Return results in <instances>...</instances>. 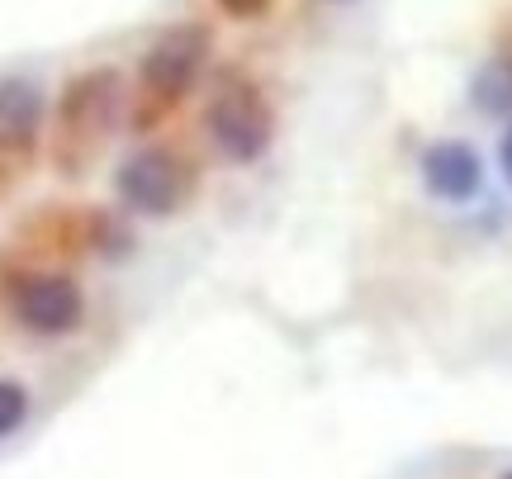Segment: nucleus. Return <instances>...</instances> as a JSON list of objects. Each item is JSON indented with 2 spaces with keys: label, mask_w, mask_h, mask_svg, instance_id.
I'll return each instance as SVG.
<instances>
[{
  "label": "nucleus",
  "mask_w": 512,
  "mask_h": 479,
  "mask_svg": "<svg viewBox=\"0 0 512 479\" xmlns=\"http://www.w3.org/2000/svg\"><path fill=\"white\" fill-rule=\"evenodd\" d=\"M209 133L233 162H256L271 143V110L252 86H228L209 105Z\"/></svg>",
  "instance_id": "f257e3e1"
},
{
  "label": "nucleus",
  "mask_w": 512,
  "mask_h": 479,
  "mask_svg": "<svg viewBox=\"0 0 512 479\" xmlns=\"http://www.w3.org/2000/svg\"><path fill=\"white\" fill-rule=\"evenodd\" d=\"M204 48H209V34H204L200 24H181V29H171V34L157 38V48L147 53V86L162 95V100H171V95H181L190 81H195V72H200L204 62Z\"/></svg>",
  "instance_id": "f03ea898"
},
{
  "label": "nucleus",
  "mask_w": 512,
  "mask_h": 479,
  "mask_svg": "<svg viewBox=\"0 0 512 479\" xmlns=\"http://www.w3.org/2000/svg\"><path fill=\"white\" fill-rule=\"evenodd\" d=\"M119 195L143 214H171L181 204V171L171 152H138L119 171Z\"/></svg>",
  "instance_id": "7ed1b4c3"
},
{
  "label": "nucleus",
  "mask_w": 512,
  "mask_h": 479,
  "mask_svg": "<svg viewBox=\"0 0 512 479\" xmlns=\"http://www.w3.org/2000/svg\"><path fill=\"white\" fill-rule=\"evenodd\" d=\"M19 309V323L34 332H72L81 323V290H76L67 276H43V280H29L15 299Z\"/></svg>",
  "instance_id": "20e7f679"
},
{
  "label": "nucleus",
  "mask_w": 512,
  "mask_h": 479,
  "mask_svg": "<svg viewBox=\"0 0 512 479\" xmlns=\"http://www.w3.org/2000/svg\"><path fill=\"white\" fill-rule=\"evenodd\" d=\"M422 181L437 200H470L484 181V162L470 143H432L422 152Z\"/></svg>",
  "instance_id": "39448f33"
},
{
  "label": "nucleus",
  "mask_w": 512,
  "mask_h": 479,
  "mask_svg": "<svg viewBox=\"0 0 512 479\" xmlns=\"http://www.w3.org/2000/svg\"><path fill=\"white\" fill-rule=\"evenodd\" d=\"M38 119H43V95L34 81L24 76L0 81V148H24L38 133Z\"/></svg>",
  "instance_id": "423d86ee"
},
{
  "label": "nucleus",
  "mask_w": 512,
  "mask_h": 479,
  "mask_svg": "<svg viewBox=\"0 0 512 479\" xmlns=\"http://www.w3.org/2000/svg\"><path fill=\"white\" fill-rule=\"evenodd\" d=\"M470 100L484 114H512V57H494V62L479 67Z\"/></svg>",
  "instance_id": "0eeeda50"
},
{
  "label": "nucleus",
  "mask_w": 512,
  "mask_h": 479,
  "mask_svg": "<svg viewBox=\"0 0 512 479\" xmlns=\"http://www.w3.org/2000/svg\"><path fill=\"white\" fill-rule=\"evenodd\" d=\"M24 413H29V394H24V385L0 380V437H10V432L24 423Z\"/></svg>",
  "instance_id": "6e6552de"
},
{
  "label": "nucleus",
  "mask_w": 512,
  "mask_h": 479,
  "mask_svg": "<svg viewBox=\"0 0 512 479\" xmlns=\"http://www.w3.org/2000/svg\"><path fill=\"white\" fill-rule=\"evenodd\" d=\"M498 162H503V176H508V185H512V124H508V133H503V148H498Z\"/></svg>",
  "instance_id": "1a4fd4ad"
},
{
  "label": "nucleus",
  "mask_w": 512,
  "mask_h": 479,
  "mask_svg": "<svg viewBox=\"0 0 512 479\" xmlns=\"http://www.w3.org/2000/svg\"><path fill=\"white\" fill-rule=\"evenodd\" d=\"M233 10H261V0H228Z\"/></svg>",
  "instance_id": "9d476101"
},
{
  "label": "nucleus",
  "mask_w": 512,
  "mask_h": 479,
  "mask_svg": "<svg viewBox=\"0 0 512 479\" xmlns=\"http://www.w3.org/2000/svg\"><path fill=\"white\" fill-rule=\"evenodd\" d=\"M508 479H512V475H508Z\"/></svg>",
  "instance_id": "9b49d317"
}]
</instances>
